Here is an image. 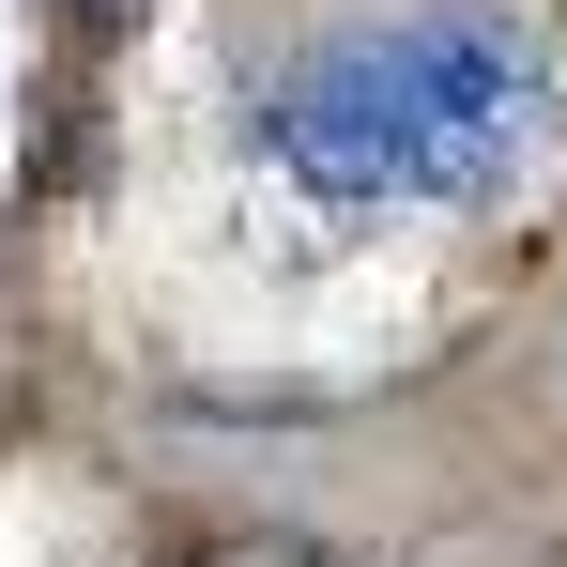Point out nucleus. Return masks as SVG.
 <instances>
[{
	"instance_id": "f257e3e1",
	"label": "nucleus",
	"mask_w": 567,
	"mask_h": 567,
	"mask_svg": "<svg viewBox=\"0 0 567 567\" xmlns=\"http://www.w3.org/2000/svg\"><path fill=\"white\" fill-rule=\"evenodd\" d=\"M537 47L491 16V0H414V16H353V31H307L277 78L246 93V154L291 169L338 215H475V199L522 185L537 154Z\"/></svg>"
},
{
	"instance_id": "f03ea898",
	"label": "nucleus",
	"mask_w": 567,
	"mask_h": 567,
	"mask_svg": "<svg viewBox=\"0 0 567 567\" xmlns=\"http://www.w3.org/2000/svg\"><path fill=\"white\" fill-rule=\"evenodd\" d=\"M62 16H107V0H62Z\"/></svg>"
}]
</instances>
